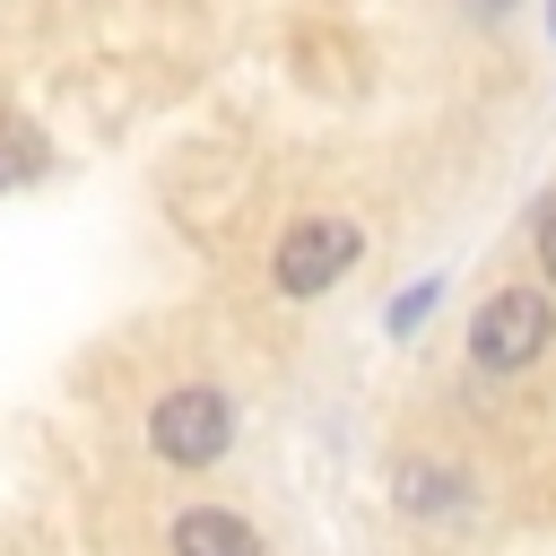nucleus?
I'll use <instances>...</instances> for the list:
<instances>
[{"mask_svg":"<svg viewBox=\"0 0 556 556\" xmlns=\"http://www.w3.org/2000/svg\"><path fill=\"white\" fill-rule=\"evenodd\" d=\"M547 348H556V304H547V287H495V295L469 313V365L495 374V382L530 374Z\"/></svg>","mask_w":556,"mask_h":556,"instance_id":"obj_1","label":"nucleus"},{"mask_svg":"<svg viewBox=\"0 0 556 556\" xmlns=\"http://www.w3.org/2000/svg\"><path fill=\"white\" fill-rule=\"evenodd\" d=\"M148 452L165 469H217L235 452V400L217 382H174L148 400Z\"/></svg>","mask_w":556,"mask_h":556,"instance_id":"obj_2","label":"nucleus"},{"mask_svg":"<svg viewBox=\"0 0 556 556\" xmlns=\"http://www.w3.org/2000/svg\"><path fill=\"white\" fill-rule=\"evenodd\" d=\"M356 252H365V226L356 217H339V208H313V217H295L278 243H269V278H278V295H330L348 269H356Z\"/></svg>","mask_w":556,"mask_h":556,"instance_id":"obj_3","label":"nucleus"},{"mask_svg":"<svg viewBox=\"0 0 556 556\" xmlns=\"http://www.w3.org/2000/svg\"><path fill=\"white\" fill-rule=\"evenodd\" d=\"M174 556H261V530L235 513V504H182L174 530H165Z\"/></svg>","mask_w":556,"mask_h":556,"instance_id":"obj_4","label":"nucleus"},{"mask_svg":"<svg viewBox=\"0 0 556 556\" xmlns=\"http://www.w3.org/2000/svg\"><path fill=\"white\" fill-rule=\"evenodd\" d=\"M400 513H417V521H460L469 513V469H452V460H400Z\"/></svg>","mask_w":556,"mask_h":556,"instance_id":"obj_5","label":"nucleus"},{"mask_svg":"<svg viewBox=\"0 0 556 556\" xmlns=\"http://www.w3.org/2000/svg\"><path fill=\"white\" fill-rule=\"evenodd\" d=\"M43 165H52L43 130H35V122H17V113H0V191H26Z\"/></svg>","mask_w":556,"mask_h":556,"instance_id":"obj_6","label":"nucleus"},{"mask_svg":"<svg viewBox=\"0 0 556 556\" xmlns=\"http://www.w3.org/2000/svg\"><path fill=\"white\" fill-rule=\"evenodd\" d=\"M434 304H443V278H434V269H426V278H408V287H400V295H391V304H382V330H391V339H417V330H426V313H434Z\"/></svg>","mask_w":556,"mask_h":556,"instance_id":"obj_7","label":"nucleus"},{"mask_svg":"<svg viewBox=\"0 0 556 556\" xmlns=\"http://www.w3.org/2000/svg\"><path fill=\"white\" fill-rule=\"evenodd\" d=\"M530 261H539V278L556 287V191L539 200V217H530Z\"/></svg>","mask_w":556,"mask_h":556,"instance_id":"obj_8","label":"nucleus"},{"mask_svg":"<svg viewBox=\"0 0 556 556\" xmlns=\"http://www.w3.org/2000/svg\"><path fill=\"white\" fill-rule=\"evenodd\" d=\"M460 9H469V17H478V26H495V17H513V9H521V0H460Z\"/></svg>","mask_w":556,"mask_h":556,"instance_id":"obj_9","label":"nucleus"},{"mask_svg":"<svg viewBox=\"0 0 556 556\" xmlns=\"http://www.w3.org/2000/svg\"><path fill=\"white\" fill-rule=\"evenodd\" d=\"M547 35H556V0H547Z\"/></svg>","mask_w":556,"mask_h":556,"instance_id":"obj_10","label":"nucleus"}]
</instances>
